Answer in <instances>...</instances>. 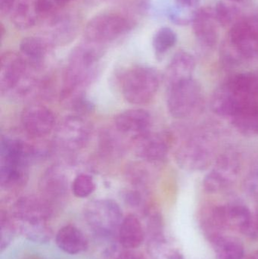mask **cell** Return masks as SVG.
<instances>
[{
  "label": "cell",
  "instance_id": "1",
  "mask_svg": "<svg viewBox=\"0 0 258 259\" xmlns=\"http://www.w3.org/2000/svg\"><path fill=\"white\" fill-rule=\"evenodd\" d=\"M104 53L101 44L89 41L72 50L62 75L59 92L61 101L63 102L73 94L84 92L85 88L95 80Z\"/></svg>",
  "mask_w": 258,
  "mask_h": 259
},
{
  "label": "cell",
  "instance_id": "2",
  "mask_svg": "<svg viewBox=\"0 0 258 259\" xmlns=\"http://www.w3.org/2000/svg\"><path fill=\"white\" fill-rule=\"evenodd\" d=\"M258 106V73L236 74L214 94V112L230 120L246 109Z\"/></svg>",
  "mask_w": 258,
  "mask_h": 259
},
{
  "label": "cell",
  "instance_id": "3",
  "mask_svg": "<svg viewBox=\"0 0 258 259\" xmlns=\"http://www.w3.org/2000/svg\"><path fill=\"white\" fill-rule=\"evenodd\" d=\"M36 72L29 67L21 53L9 51L0 59V91L2 94L27 99L36 80Z\"/></svg>",
  "mask_w": 258,
  "mask_h": 259
},
{
  "label": "cell",
  "instance_id": "4",
  "mask_svg": "<svg viewBox=\"0 0 258 259\" xmlns=\"http://www.w3.org/2000/svg\"><path fill=\"white\" fill-rule=\"evenodd\" d=\"M223 51L233 63L257 57L258 15L240 18L230 27Z\"/></svg>",
  "mask_w": 258,
  "mask_h": 259
},
{
  "label": "cell",
  "instance_id": "5",
  "mask_svg": "<svg viewBox=\"0 0 258 259\" xmlns=\"http://www.w3.org/2000/svg\"><path fill=\"white\" fill-rule=\"evenodd\" d=\"M121 94L126 101L133 105H145L156 97L160 86V75L154 68L133 66L119 77Z\"/></svg>",
  "mask_w": 258,
  "mask_h": 259
},
{
  "label": "cell",
  "instance_id": "6",
  "mask_svg": "<svg viewBox=\"0 0 258 259\" xmlns=\"http://www.w3.org/2000/svg\"><path fill=\"white\" fill-rule=\"evenodd\" d=\"M83 217L95 235L106 239L112 238L118 234L124 219L120 205L109 199H95L86 204Z\"/></svg>",
  "mask_w": 258,
  "mask_h": 259
},
{
  "label": "cell",
  "instance_id": "7",
  "mask_svg": "<svg viewBox=\"0 0 258 259\" xmlns=\"http://www.w3.org/2000/svg\"><path fill=\"white\" fill-rule=\"evenodd\" d=\"M135 22L131 18L118 12H106L96 15L86 24V41L102 44L115 40L133 30Z\"/></svg>",
  "mask_w": 258,
  "mask_h": 259
},
{
  "label": "cell",
  "instance_id": "8",
  "mask_svg": "<svg viewBox=\"0 0 258 259\" xmlns=\"http://www.w3.org/2000/svg\"><path fill=\"white\" fill-rule=\"evenodd\" d=\"M202 103V90L193 78L167 87V106L174 118L192 116L199 110Z\"/></svg>",
  "mask_w": 258,
  "mask_h": 259
},
{
  "label": "cell",
  "instance_id": "9",
  "mask_svg": "<svg viewBox=\"0 0 258 259\" xmlns=\"http://www.w3.org/2000/svg\"><path fill=\"white\" fill-rule=\"evenodd\" d=\"M92 137L90 123L83 115L65 117L58 124L55 144L64 152H75L86 147Z\"/></svg>",
  "mask_w": 258,
  "mask_h": 259
},
{
  "label": "cell",
  "instance_id": "10",
  "mask_svg": "<svg viewBox=\"0 0 258 259\" xmlns=\"http://www.w3.org/2000/svg\"><path fill=\"white\" fill-rule=\"evenodd\" d=\"M54 207L39 195H26L18 198L11 208L15 224H47L53 217Z\"/></svg>",
  "mask_w": 258,
  "mask_h": 259
},
{
  "label": "cell",
  "instance_id": "11",
  "mask_svg": "<svg viewBox=\"0 0 258 259\" xmlns=\"http://www.w3.org/2000/svg\"><path fill=\"white\" fill-rule=\"evenodd\" d=\"M212 149L209 142L201 136H194L183 142L176 150L177 164L186 170H202L210 165Z\"/></svg>",
  "mask_w": 258,
  "mask_h": 259
},
{
  "label": "cell",
  "instance_id": "12",
  "mask_svg": "<svg viewBox=\"0 0 258 259\" xmlns=\"http://www.w3.org/2000/svg\"><path fill=\"white\" fill-rule=\"evenodd\" d=\"M240 170L239 158L233 152L223 154L203 181L204 190L216 193L225 190L236 181Z\"/></svg>",
  "mask_w": 258,
  "mask_h": 259
},
{
  "label": "cell",
  "instance_id": "13",
  "mask_svg": "<svg viewBox=\"0 0 258 259\" xmlns=\"http://www.w3.org/2000/svg\"><path fill=\"white\" fill-rule=\"evenodd\" d=\"M171 145L168 134L162 135L150 131L130 140V146L136 156L148 164H158L165 160Z\"/></svg>",
  "mask_w": 258,
  "mask_h": 259
},
{
  "label": "cell",
  "instance_id": "14",
  "mask_svg": "<svg viewBox=\"0 0 258 259\" xmlns=\"http://www.w3.org/2000/svg\"><path fill=\"white\" fill-rule=\"evenodd\" d=\"M21 121L27 135L34 140H40L49 135L56 124L54 112L40 104L26 107L21 113Z\"/></svg>",
  "mask_w": 258,
  "mask_h": 259
},
{
  "label": "cell",
  "instance_id": "15",
  "mask_svg": "<svg viewBox=\"0 0 258 259\" xmlns=\"http://www.w3.org/2000/svg\"><path fill=\"white\" fill-rule=\"evenodd\" d=\"M68 180L65 172L58 167H48L39 182L40 196L53 207L65 202L69 193Z\"/></svg>",
  "mask_w": 258,
  "mask_h": 259
},
{
  "label": "cell",
  "instance_id": "16",
  "mask_svg": "<svg viewBox=\"0 0 258 259\" xmlns=\"http://www.w3.org/2000/svg\"><path fill=\"white\" fill-rule=\"evenodd\" d=\"M194 33L198 42L208 48L216 45L219 38L220 24L215 9L203 7L198 9L192 20Z\"/></svg>",
  "mask_w": 258,
  "mask_h": 259
},
{
  "label": "cell",
  "instance_id": "17",
  "mask_svg": "<svg viewBox=\"0 0 258 259\" xmlns=\"http://www.w3.org/2000/svg\"><path fill=\"white\" fill-rule=\"evenodd\" d=\"M151 118L147 111L132 109L121 112L115 120V128L124 136L133 137L150 131Z\"/></svg>",
  "mask_w": 258,
  "mask_h": 259
},
{
  "label": "cell",
  "instance_id": "18",
  "mask_svg": "<svg viewBox=\"0 0 258 259\" xmlns=\"http://www.w3.org/2000/svg\"><path fill=\"white\" fill-rule=\"evenodd\" d=\"M51 48L53 45L45 37L27 36L21 40L20 53L31 69L39 72L45 65Z\"/></svg>",
  "mask_w": 258,
  "mask_h": 259
},
{
  "label": "cell",
  "instance_id": "19",
  "mask_svg": "<svg viewBox=\"0 0 258 259\" xmlns=\"http://www.w3.org/2000/svg\"><path fill=\"white\" fill-rule=\"evenodd\" d=\"M195 61L187 52L179 51L174 55L167 68L165 80L167 87L193 78Z\"/></svg>",
  "mask_w": 258,
  "mask_h": 259
},
{
  "label": "cell",
  "instance_id": "20",
  "mask_svg": "<svg viewBox=\"0 0 258 259\" xmlns=\"http://www.w3.org/2000/svg\"><path fill=\"white\" fill-rule=\"evenodd\" d=\"M56 243L61 250L69 255H77L88 249L86 236L79 228L71 225L62 227L58 231Z\"/></svg>",
  "mask_w": 258,
  "mask_h": 259
},
{
  "label": "cell",
  "instance_id": "21",
  "mask_svg": "<svg viewBox=\"0 0 258 259\" xmlns=\"http://www.w3.org/2000/svg\"><path fill=\"white\" fill-rule=\"evenodd\" d=\"M12 21L20 30H27L42 20L39 0H17L12 9Z\"/></svg>",
  "mask_w": 258,
  "mask_h": 259
},
{
  "label": "cell",
  "instance_id": "22",
  "mask_svg": "<svg viewBox=\"0 0 258 259\" xmlns=\"http://www.w3.org/2000/svg\"><path fill=\"white\" fill-rule=\"evenodd\" d=\"M118 240L123 247L136 249L144 241L143 228L140 220L135 214H129L123 219L118 231Z\"/></svg>",
  "mask_w": 258,
  "mask_h": 259
},
{
  "label": "cell",
  "instance_id": "23",
  "mask_svg": "<svg viewBox=\"0 0 258 259\" xmlns=\"http://www.w3.org/2000/svg\"><path fill=\"white\" fill-rule=\"evenodd\" d=\"M217 259H243L245 249L236 238L218 234L210 239Z\"/></svg>",
  "mask_w": 258,
  "mask_h": 259
},
{
  "label": "cell",
  "instance_id": "24",
  "mask_svg": "<svg viewBox=\"0 0 258 259\" xmlns=\"http://www.w3.org/2000/svg\"><path fill=\"white\" fill-rule=\"evenodd\" d=\"M124 136L116 129L105 130L100 134V153L106 158H118L121 156L127 147Z\"/></svg>",
  "mask_w": 258,
  "mask_h": 259
},
{
  "label": "cell",
  "instance_id": "25",
  "mask_svg": "<svg viewBox=\"0 0 258 259\" xmlns=\"http://www.w3.org/2000/svg\"><path fill=\"white\" fill-rule=\"evenodd\" d=\"M15 225L17 231H19L23 237L33 243L45 244L49 243L53 237V230L48 226V224H15Z\"/></svg>",
  "mask_w": 258,
  "mask_h": 259
},
{
  "label": "cell",
  "instance_id": "26",
  "mask_svg": "<svg viewBox=\"0 0 258 259\" xmlns=\"http://www.w3.org/2000/svg\"><path fill=\"white\" fill-rule=\"evenodd\" d=\"M175 7L169 12L171 21L180 25L192 22L194 15L198 9V0H175Z\"/></svg>",
  "mask_w": 258,
  "mask_h": 259
},
{
  "label": "cell",
  "instance_id": "27",
  "mask_svg": "<svg viewBox=\"0 0 258 259\" xmlns=\"http://www.w3.org/2000/svg\"><path fill=\"white\" fill-rule=\"evenodd\" d=\"M236 129L244 135L258 134V106L248 109L231 119Z\"/></svg>",
  "mask_w": 258,
  "mask_h": 259
},
{
  "label": "cell",
  "instance_id": "28",
  "mask_svg": "<svg viewBox=\"0 0 258 259\" xmlns=\"http://www.w3.org/2000/svg\"><path fill=\"white\" fill-rule=\"evenodd\" d=\"M126 178L133 187L145 189L151 181V175L148 167L142 162H133L125 170Z\"/></svg>",
  "mask_w": 258,
  "mask_h": 259
},
{
  "label": "cell",
  "instance_id": "29",
  "mask_svg": "<svg viewBox=\"0 0 258 259\" xmlns=\"http://www.w3.org/2000/svg\"><path fill=\"white\" fill-rule=\"evenodd\" d=\"M177 41V34L172 29L167 27L159 29L152 40L153 48L156 55L158 56H163L175 46Z\"/></svg>",
  "mask_w": 258,
  "mask_h": 259
},
{
  "label": "cell",
  "instance_id": "30",
  "mask_svg": "<svg viewBox=\"0 0 258 259\" xmlns=\"http://www.w3.org/2000/svg\"><path fill=\"white\" fill-rule=\"evenodd\" d=\"M215 15L220 25L231 27L240 18V11L233 3L220 1L215 8Z\"/></svg>",
  "mask_w": 258,
  "mask_h": 259
},
{
  "label": "cell",
  "instance_id": "31",
  "mask_svg": "<svg viewBox=\"0 0 258 259\" xmlns=\"http://www.w3.org/2000/svg\"><path fill=\"white\" fill-rule=\"evenodd\" d=\"M95 183L93 178L87 174H80L74 178L71 184L73 194L77 198L88 197L95 190Z\"/></svg>",
  "mask_w": 258,
  "mask_h": 259
},
{
  "label": "cell",
  "instance_id": "32",
  "mask_svg": "<svg viewBox=\"0 0 258 259\" xmlns=\"http://www.w3.org/2000/svg\"><path fill=\"white\" fill-rule=\"evenodd\" d=\"M0 230H1L0 249H1V252H3L13 241L14 235L15 231H17L10 214L4 210H1V213H0Z\"/></svg>",
  "mask_w": 258,
  "mask_h": 259
},
{
  "label": "cell",
  "instance_id": "33",
  "mask_svg": "<svg viewBox=\"0 0 258 259\" xmlns=\"http://www.w3.org/2000/svg\"><path fill=\"white\" fill-rule=\"evenodd\" d=\"M145 189L133 187L130 190H126L124 193V201L133 208H139L143 206L145 202Z\"/></svg>",
  "mask_w": 258,
  "mask_h": 259
},
{
  "label": "cell",
  "instance_id": "34",
  "mask_svg": "<svg viewBox=\"0 0 258 259\" xmlns=\"http://www.w3.org/2000/svg\"><path fill=\"white\" fill-rule=\"evenodd\" d=\"M245 186L250 193L258 196V164L248 175Z\"/></svg>",
  "mask_w": 258,
  "mask_h": 259
},
{
  "label": "cell",
  "instance_id": "35",
  "mask_svg": "<svg viewBox=\"0 0 258 259\" xmlns=\"http://www.w3.org/2000/svg\"><path fill=\"white\" fill-rule=\"evenodd\" d=\"M17 0H0V12L2 15L11 13Z\"/></svg>",
  "mask_w": 258,
  "mask_h": 259
},
{
  "label": "cell",
  "instance_id": "36",
  "mask_svg": "<svg viewBox=\"0 0 258 259\" xmlns=\"http://www.w3.org/2000/svg\"><path fill=\"white\" fill-rule=\"evenodd\" d=\"M116 259H142L139 255L132 252H124L121 254Z\"/></svg>",
  "mask_w": 258,
  "mask_h": 259
},
{
  "label": "cell",
  "instance_id": "37",
  "mask_svg": "<svg viewBox=\"0 0 258 259\" xmlns=\"http://www.w3.org/2000/svg\"><path fill=\"white\" fill-rule=\"evenodd\" d=\"M168 259H183V255H182L179 251L173 250L168 254L167 256Z\"/></svg>",
  "mask_w": 258,
  "mask_h": 259
},
{
  "label": "cell",
  "instance_id": "38",
  "mask_svg": "<svg viewBox=\"0 0 258 259\" xmlns=\"http://www.w3.org/2000/svg\"><path fill=\"white\" fill-rule=\"evenodd\" d=\"M249 259H258V251H257L255 253H254V255L251 256V258Z\"/></svg>",
  "mask_w": 258,
  "mask_h": 259
},
{
  "label": "cell",
  "instance_id": "39",
  "mask_svg": "<svg viewBox=\"0 0 258 259\" xmlns=\"http://www.w3.org/2000/svg\"><path fill=\"white\" fill-rule=\"evenodd\" d=\"M230 1L233 2V3H240V2L243 1V0H230Z\"/></svg>",
  "mask_w": 258,
  "mask_h": 259
}]
</instances>
